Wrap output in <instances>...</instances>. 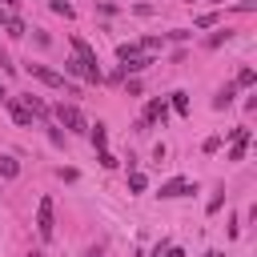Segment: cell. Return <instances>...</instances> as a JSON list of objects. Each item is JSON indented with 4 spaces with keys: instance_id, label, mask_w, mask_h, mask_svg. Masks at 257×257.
I'll list each match as a JSON object with an SVG mask.
<instances>
[{
    "instance_id": "cell-1",
    "label": "cell",
    "mask_w": 257,
    "mask_h": 257,
    "mask_svg": "<svg viewBox=\"0 0 257 257\" xmlns=\"http://www.w3.org/2000/svg\"><path fill=\"white\" fill-rule=\"evenodd\" d=\"M56 124L64 128V133H88V120H84V112L76 108V104H56Z\"/></svg>"
},
{
    "instance_id": "cell-2",
    "label": "cell",
    "mask_w": 257,
    "mask_h": 257,
    "mask_svg": "<svg viewBox=\"0 0 257 257\" xmlns=\"http://www.w3.org/2000/svg\"><path fill=\"white\" fill-rule=\"evenodd\" d=\"M36 233H40V241H52V233H56V205H52V197H40V205H36Z\"/></svg>"
},
{
    "instance_id": "cell-3",
    "label": "cell",
    "mask_w": 257,
    "mask_h": 257,
    "mask_svg": "<svg viewBox=\"0 0 257 257\" xmlns=\"http://www.w3.org/2000/svg\"><path fill=\"white\" fill-rule=\"evenodd\" d=\"M189 193H197V185L185 181V177H173V181L161 185V197H165V201H177V197H189Z\"/></svg>"
},
{
    "instance_id": "cell-4",
    "label": "cell",
    "mask_w": 257,
    "mask_h": 257,
    "mask_svg": "<svg viewBox=\"0 0 257 257\" xmlns=\"http://www.w3.org/2000/svg\"><path fill=\"white\" fill-rule=\"evenodd\" d=\"M28 72H32L40 84H48V88H64V76H60L56 68H44V64H32V60H28Z\"/></svg>"
},
{
    "instance_id": "cell-5",
    "label": "cell",
    "mask_w": 257,
    "mask_h": 257,
    "mask_svg": "<svg viewBox=\"0 0 257 257\" xmlns=\"http://www.w3.org/2000/svg\"><path fill=\"white\" fill-rule=\"evenodd\" d=\"M141 120H145V124H165V120H169V104H165V100H149Z\"/></svg>"
},
{
    "instance_id": "cell-6",
    "label": "cell",
    "mask_w": 257,
    "mask_h": 257,
    "mask_svg": "<svg viewBox=\"0 0 257 257\" xmlns=\"http://www.w3.org/2000/svg\"><path fill=\"white\" fill-rule=\"evenodd\" d=\"M4 104H8V112H12V120H16L20 128H32V120H36V116H32V112H28V108H24L20 100H12V96H8Z\"/></svg>"
},
{
    "instance_id": "cell-7",
    "label": "cell",
    "mask_w": 257,
    "mask_h": 257,
    "mask_svg": "<svg viewBox=\"0 0 257 257\" xmlns=\"http://www.w3.org/2000/svg\"><path fill=\"white\" fill-rule=\"evenodd\" d=\"M0 177H4V181H16V177H20V161H16V157H0Z\"/></svg>"
},
{
    "instance_id": "cell-8",
    "label": "cell",
    "mask_w": 257,
    "mask_h": 257,
    "mask_svg": "<svg viewBox=\"0 0 257 257\" xmlns=\"http://www.w3.org/2000/svg\"><path fill=\"white\" fill-rule=\"evenodd\" d=\"M233 96H237V88H233V84H225V88L213 96V108H217V112H221V108H229V104H233Z\"/></svg>"
},
{
    "instance_id": "cell-9",
    "label": "cell",
    "mask_w": 257,
    "mask_h": 257,
    "mask_svg": "<svg viewBox=\"0 0 257 257\" xmlns=\"http://www.w3.org/2000/svg\"><path fill=\"white\" fill-rule=\"evenodd\" d=\"M4 32H8L12 40H20V36H24L28 28H24V20H20V16H8V20H4Z\"/></svg>"
},
{
    "instance_id": "cell-10",
    "label": "cell",
    "mask_w": 257,
    "mask_h": 257,
    "mask_svg": "<svg viewBox=\"0 0 257 257\" xmlns=\"http://www.w3.org/2000/svg\"><path fill=\"white\" fill-rule=\"evenodd\" d=\"M88 137H92V145H96V149H104V145H108V128H104L100 120H96V124H88Z\"/></svg>"
},
{
    "instance_id": "cell-11",
    "label": "cell",
    "mask_w": 257,
    "mask_h": 257,
    "mask_svg": "<svg viewBox=\"0 0 257 257\" xmlns=\"http://www.w3.org/2000/svg\"><path fill=\"white\" fill-rule=\"evenodd\" d=\"M249 84H257V72H253V68L245 64V68L237 72V84H233V88H249Z\"/></svg>"
},
{
    "instance_id": "cell-12",
    "label": "cell",
    "mask_w": 257,
    "mask_h": 257,
    "mask_svg": "<svg viewBox=\"0 0 257 257\" xmlns=\"http://www.w3.org/2000/svg\"><path fill=\"white\" fill-rule=\"evenodd\" d=\"M169 104H173V112H181V116H185V112H189V92H173V100H169Z\"/></svg>"
},
{
    "instance_id": "cell-13",
    "label": "cell",
    "mask_w": 257,
    "mask_h": 257,
    "mask_svg": "<svg viewBox=\"0 0 257 257\" xmlns=\"http://www.w3.org/2000/svg\"><path fill=\"white\" fill-rule=\"evenodd\" d=\"M52 12H56V16H64V20H72V12H76V8H72L68 0H52Z\"/></svg>"
},
{
    "instance_id": "cell-14",
    "label": "cell",
    "mask_w": 257,
    "mask_h": 257,
    "mask_svg": "<svg viewBox=\"0 0 257 257\" xmlns=\"http://www.w3.org/2000/svg\"><path fill=\"white\" fill-rule=\"evenodd\" d=\"M229 36H233V32H229V28H221V32H213V36L205 40V48H221V44H225Z\"/></svg>"
},
{
    "instance_id": "cell-15",
    "label": "cell",
    "mask_w": 257,
    "mask_h": 257,
    "mask_svg": "<svg viewBox=\"0 0 257 257\" xmlns=\"http://www.w3.org/2000/svg\"><path fill=\"white\" fill-rule=\"evenodd\" d=\"M145 185H149L145 173H128V189H133V193H145Z\"/></svg>"
},
{
    "instance_id": "cell-16",
    "label": "cell",
    "mask_w": 257,
    "mask_h": 257,
    "mask_svg": "<svg viewBox=\"0 0 257 257\" xmlns=\"http://www.w3.org/2000/svg\"><path fill=\"white\" fill-rule=\"evenodd\" d=\"M116 56H120V60H128V56H141V44H120V48H116Z\"/></svg>"
},
{
    "instance_id": "cell-17",
    "label": "cell",
    "mask_w": 257,
    "mask_h": 257,
    "mask_svg": "<svg viewBox=\"0 0 257 257\" xmlns=\"http://www.w3.org/2000/svg\"><path fill=\"white\" fill-rule=\"evenodd\" d=\"M64 72H68V76H84V64L72 56V60H64Z\"/></svg>"
},
{
    "instance_id": "cell-18",
    "label": "cell",
    "mask_w": 257,
    "mask_h": 257,
    "mask_svg": "<svg viewBox=\"0 0 257 257\" xmlns=\"http://www.w3.org/2000/svg\"><path fill=\"white\" fill-rule=\"evenodd\" d=\"M213 24H217V12H201L197 16V28H213Z\"/></svg>"
},
{
    "instance_id": "cell-19",
    "label": "cell",
    "mask_w": 257,
    "mask_h": 257,
    "mask_svg": "<svg viewBox=\"0 0 257 257\" xmlns=\"http://www.w3.org/2000/svg\"><path fill=\"white\" fill-rule=\"evenodd\" d=\"M221 205H225V189H217V193H213V197H209V213H217V209H221Z\"/></svg>"
},
{
    "instance_id": "cell-20",
    "label": "cell",
    "mask_w": 257,
    "mask_h": 257,
    "mask_svg": "<svg viewBox=\"0 0 257 257\" xmlns=\"http://www.w3.org/2000/svg\"><path fill=\"white\" fill-rule=\"evenodd\" d=\"M48 141H52V145H64V133H60L56 124H48Z\"/></svg>"
},
{
    "instance_id": "cell-21",
    "label": "cell",
    "mask_w": 257,
    "mask_h": 257,
    "mask_svg": "<svg viewBox=\"0 0 257 257\" xmlns=\"http://www.w3.org/2000/svg\"><path fill=\"white\" fill-rule=\"evenodd\" d=\"M201 149H205V153H217V149H221V137H205V145H201Z\"/></svg>"
},
{
    "instance_id": "cell-22",
    "label": "cell",
    "mask_w": 257,
    "mask_h": 257,
    "mask_svg": "<svg viewBox=\"0 0 257 257\" xmlns=\"http://www.w3.org/2000/svg\"><path fill=\"white\" fill-rule=\"evenodd\" d=\"M100 165H104V169H116V157H112L108 149H100Z\"/></svg>"
},
{
    "instance_id": "cell-23",
    "label": "cell",
    "mask_w": 257,
    "mask_h": 257,
    "mask_svg": "<svg viewBox=\"0 0 257 257\" xmlns=\"http://www.w3.org/2000/svg\"><path fill=\"white\" fill-rule=\"evenodd\" d=\"M84 257H104V249H100V245H92V249H88Z\"/></svg>"
},
{
    "instance_id": "cell-24",
    "label": "cell",
    "mask_w": 257,
    "mask_h": 257,
    "mask_svg": "<svg viewBox=\"0 0 257 257\" xmlns=\"http://www.w3.org/2000/svg\"><path fill=\"white\" fill-rule=\"evenodd\" d=\"M165 257H185V249H165Z\"/></svg>"
},
{
    "instance_id": "cell-25",
    "label": "cell",
    "mask_w": 257,
    "mask_h": 257,
    "mask_svg": "<svg viewBox=\"0 0 257 257\" xmlns=\"http://www.w3.org/2000/svg\"><path fill=\"white\" fill-rule=\"evenodd\" d=\"M8 16H12V12H8V8H0V28H4V20H8Z\"/></svg>"
},
{
    "instance_id": "cell-26",
    "label": "cell",
    "mask_w": 257,
    "mask_h": 257,
    "mask_svg": "<svg viewBox=\"0 0 257 257\" xmlns=\"http://www.w3.org/2000/svg\"><path fill=\"white\" fill-rule=\"evenodd\" d=\"M4 100H8V88H4V80H0V104H4Z\"/></svg>"
},
{
    "instance_id": "cell-27",
    "label": "cell",
    "mask_w": 257,
    "mask_h": 257,
    "mask_svg": "<svg viewBox=\"0 0 257 257\" xmlns=\"http://www.w3.org/2000/svg\"><path fill=\"white\" fill-rule=\"evenodd\" d=\"M28 257H44V253H40V249H32V253H28Z\"/></svg>"
}]
</instances>
